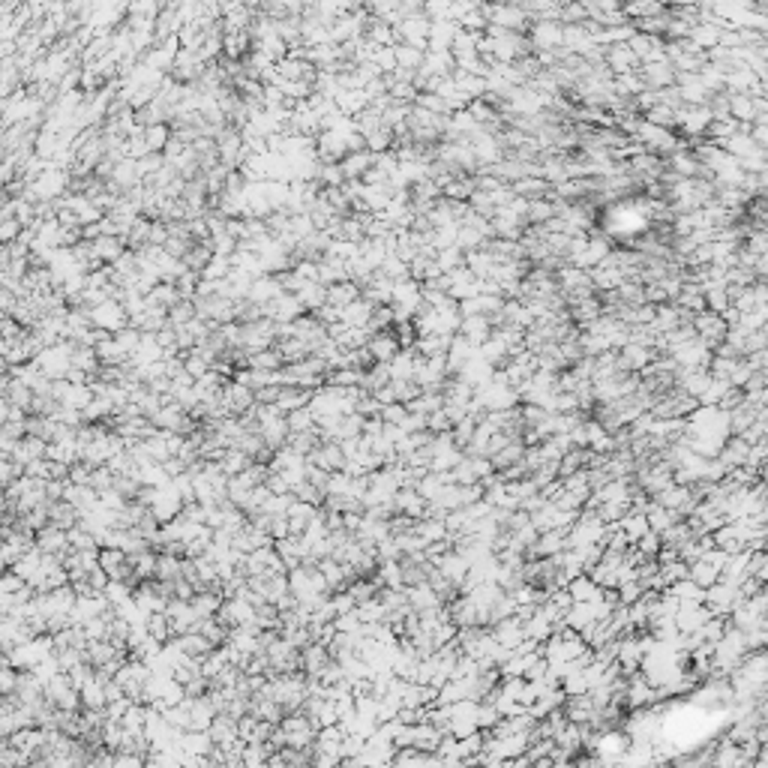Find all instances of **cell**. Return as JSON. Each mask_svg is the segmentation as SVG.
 <instances>
[{
  "label": "cell",
  "mask_w": 768,
  "mask_h": 768,
  "mask_svg": "<svg viewBox=\"0 0 768 768\" xmlns=\"http://www.w3.org/2000/svg\"><path fill=\"white\" fill-rule=\"evenodd\" d=\"M633 547L642 552V559H654V555H657V549L664 547V543H660V535H657V531H652V528H648L645 535H642L640 540L633 543Z\"/></svg>",
  "instance_id": "24"
},
{
  "label": "cell",
  "mask_w": 768,
  "mask_h": 768,
  "mask_svg": "<svg viewBox=\"0 0 768 768\" xmlns=\"http://www.w3.org/2000/svg\"><path fill=\"white\" fill-rule=\"evenodd\" d=\"M640 78L648 90H664V87H672L676 85V66L669 61H648V63H640Z\"/></svg>",
  "instance_id": "3"
},
{
  "label": "cell",
  "mask_w": 768,
  "mask_h": 768,
  "mask_svg": "<svg viewBox=\"0 0 768 768\" xmlns=\"http://www.w3.org/2000/svg\"><path fill=\"white\" fill-rule=\"evenodd\" d=\"M360 298V286L354 279H342V282H334V286H327V303L330 306H348L351 300H358Z\"/></svg>",
  "instance_id": "10"
},
{
  "label": "cell",
  "mask_w": 768,
  "mask_h": 768,
  "mask_svg": "<svg viewBox=\"0 0 768 768\" xmlns=\"http://www.w3.org/2000/svg\"><path fill=\"white\" fill-rule=\"evenodd\" d=\"M181 567H183V559L181 555H171V552H159L157 555V580H165V583H174L181 576Z\"/></svg>",
  "instance_id": "14"
},
{
  "label": "cell",
  "mask_w": 768,
  "mask_h": 768,
  "mask_svg": "<svg viewBox=\"0 0 768 768\" xmlns=\"http://www.w3.org/2000/svg\"><path fill=\"white\" fill-rule=\"evenodd\" d=\"M676 109H669V105H664V102H657V105H652V109L645 111V117L642 121H648V123H654V126H676Z\"/></svg>",
  "instance_id": "22"
},
{
  "label": "cell",
  "mask_w": 768,
  "mask_h": 768,
  "mask_svg": "<svg viewBox=\"0 0 768 768\" xmlns=\"http://www.w3.org/2000/svg\"><path fill=\"white\" fill-rule=\"evenodd\" d=\"M87 315H90V324H93V327L109 330V334H117L121 327L129 324V315H126V310H123V303L114 300V298H105L102 303L90 306Z\"/></svg>",
  "instance_id": "1"
},
{
  "label": "cell",
  "mask_w": 768,
  "mask_h": 768,
  "mask_svg": "<svg viewBox=\"0 0 768 768\" xmlns=\"http://www.w3.org/2000/svg\"><path fill=\"white\" fill-rule=\"evenodd\" d=\"M49 523L57 525V528H73L78 523V511L63 499L49 501Z\"/></svg>",
  "instance_id": "11"
},
{
  "label": "cell",
  "mask_w": 768,
  "mask_h": 768,
  "mask_svg": "<svg viewBox=\"0 0 768 768\" xmlns=\"http://www.w3.org/2000/svg\"><path fill=\"white\" fill-rule=\"evenodd\" d=\"M330 607H334L336 616H342V612H351L358 604H354V597L348 592H334V597H330Z\"/></svg>",
  "instance_id": "29"
},
{
  "label": "cell",
  "mask_w": 768,
  "mask_h": 768,
  "mask_svg": "<svg viewBox=\"0 0 768 768\" xmlns=\"http://www.w3.org/2000/svg\"><path fill=\"white\" fill-rule=\"evenodd\" d=\"M528 45L537 51H549V49H561V25L559 21H537L528 33Z\"/></svg>",
  "instance_id": "5"
},
{
  "label": "cell",
  "mask_w": 768,
  "mask_h": 768,
  "mask_svg": "<svg viewBox=\"0 0 768 768\" xmlns=\"http://www.w3.org/2000/svg\"><path fill=\"white\" fill-rule=\"evenodd\" d=\"M6 403L9 406H16V408H25V411H30V403H33V391L30 387L21 382V378H13V382H9V387H6Z\"/></svg>",
  "instance_id": "18"
},
{
  "label": "cell",
  "mask_w": 768,
  "mask_h": 768,
  "mask_svg": "<svg viewBox=\"0 0 768 768\" xmlns=\"http://www.w3.org/2000/svg\"><path fill=\"white\" fill-rule=\"evenodd\" d=\"M382 423H394V427H399V423H403L406 417H408V408H406V403H387V406H382Z\"/></svg>",
  "instance_id": "26"
},
{
  "label": "cell",
  "mask_w": 768,
  "mask_h": 768,
  "mask_svg": "<svg viewBox=\"0 0 768 768\" xmlns=\"http://www.w3.org/2000/svg\"><path fill=\"white\" fill-rule=\"evenodd\" d=\"M366 348H370L375 363H387V360H394V354L399 351V342L394 336V330H378V334L370 336Z\"/></svg>",
  "instance_id": "9"
},
{
  "label": "cell",
  "mask_w": 768,
  "mask_h": 768,
  "mask_svg": "<svg viewBox=\"0 0 768 768\" xmlns=\"http://www.w3.org/2000/svg\"><path fill=\"white\" fill-rule=\"evenodd\" d=\"M672 595H676L678 600H696V604H702V597H705V588L696 585L690 576H684V580H676L672 585H666Z\"/></svg>",
  "instance_id": "19"
},
{
  "label": "cell",
  "mask_w": 768,
  "mask_h": 768,
  "mask_svg": "<svg viewBox=\"0 0 768 768\" xmlns=\"http://www.w3.org/2000/svg\"><path fill=\"white\" fill-rule=\"evenodd\" d=\"M16 684H18V669L9 664H0V696L16 693Z\"/></svg>",
  "instance_id": "27"
},
{
  "label": "cell",
  "mask_w": 768,
  "mask_h": 768,
  "mask_svg": "<svg viewBox=\"0 0 768 768\" xmlns=\"http://www.w3.org/2000/svg\"><path fill=\"white\" fill-rule=\"evenodd\" d=\"M28 583L21 580V576L13 571V573H0V592H6V595H18L21 588H25Z\"/></svg>",
  "instance_id": "28"
},
{
  "label": "cell",
  "mask_w": 768,
  "mask_h": 768,
  "mask_svg": "<svg viewBox=\"0 0 768 768\" xmlns=\"http://www.w3.org/2000/svg\"><path fill=\"white\" fill-rule=\"evenodd\" d=\"M141 135H145L147 147H150L153 153H157L159 147L169 145V138H171V135H169V126H165V123H150V126L141 129Z\"/></svg>",
  "instance_id": "23"
},
{
  "label": "cell",
  "mask_w": 768,
  "mask_h": 768,
  "mask_svg": "<svg viewBox=\"0 0 768 768\" xmlns=\"http://www.w3.org/2000/svg\"><path fill=\"white\" fill-rule=\"evenodd\" d=\"M33 540H37V549L49 552V555H57V559H63V555L69 552L66 528H57V525H51V523H45L42 528L33 531Z\"/></svg>",
  "instance_id": "4"
},
{
  "label": "cell",
  "mask_w": 768,
  "mask_h": 768,
  "mask_svg": "<svg viewBox=\"0 0 768 768\" xmlns=\"http://www.w3.org/2000/svg\"><path fill=\"white\" fill-rule=\"evenodd\" d=\"M492 322H489V315H463V322H459V336H465L471 346H480L483 339H489L492 336Z\"/></svg>",
  "instance_id": "7"
},
{
  "label": "cell",
  "mask_w": 768,
  "mask_h": 768,
  "mask_svg": "<svg viewBox=\"0 0 768 768\" xmlns=\"http://www.w3.org/2000/svg\"><path fill=\"white\" fill-rule=\"evenodd\" d=\"M66 540H69V549H99L97 535L81 523H75L73 528H66Z\"/></svg>",
  "instance_id": "17"
},
{
  "label": "cell",
  "mask_w": 768,
  "mask_h": 768,
  "mask_svg": "<svg viewBox=\"0 0 768 768\" xmlns=\"http://www.w3.org/2000/svg\"><path fill=\"white\" fill-rule=\"evenodd\" d=\"M286 427L288 432H303V429H312L315 427V417H312V411L300 406V408H291L286 411Z\"/></svg>",
  "instance_id": "20"
},
{
  "label": "cell",
  "mask_w": 768,
  "mask_h": 768,
  "mask_svg": "<svg viewBox=\"0 0 768 768\" xmlns=\"http://www.w3.org/2000/svg\"><path fill=\"white\" fill-rule=\"evenodd\" d=\"M102 595H105V600H109L111 607H121V604H126V600L133 597V585L123 583V580H109V583H105V588H102Z\"/></svg>",
  "instance_id": "21"
},
{
  "label": "cell",
  "mask_w": 768,
  "mask_h": 768,
  "mask_svg": "<svg viewBox=\"0 0 768 768\" xmlns=\"http://www.w3.org/2000/svg\"><path fill=\"white\" fill-rule=\"evenodd\" d=\"M219 403L226 406L228 415H246L252 406H255V391L252 387H246L240 382H226L222 384V391H219Z\"/></svg>",
  "instance_id": "2"
},
{
  "label": "cell",
  "mask_w": 768,
  "mask_h": 768,
  "mask_svg": "<svg viewBox=\"0 0 768 768\" xmlns=\"http://www.w3.org/2000/svg\"><path fill=\"white\" fill-rule=\"evenodd\" d=\"M183 370L193 378H202L210 370V360H205L198 351H189V354H183Z\"/></svg>",
  "instance_id": "25"
},
{
  "label": "cell",
  "mask_w": 768,
  "mask_h": 768,
  "mask_svg": "<svg viewBox=\"0 0 768 768\" xmlns=\"http://www.w3.org/2000/svg\"><path fill=\"white\" fill-rule=\"evenodd\" d=\"M394 54H396V69H408V73H417L420 63H423V51L415 49L408 42H396L394 45Z\"/></svg>",
  "instance_id": "13"
},
{
  "label": "cell",
  "mask_w": 768,
  "mask_h": 768,
  "mask_svg": "<svg viewBox=\"0 0 768 768\" xmlns=\"http://www.w3.org/2000/svg\"><path fill=\"white\" fill-rule=\"evenodd\" d=\"M255 463V459L250 456V453H243L240 447H226V456L219 459V465H222V471H226L228 477H234V475H240V471H246Z\"/></svg>",
  "instance_id": "12"
},
{
  "label": "cell",
  "mask_w": 768,
  "mask_h": 768,
  "mask_svg": "<svg viewBox=\"0 0 768 768\" xmlns=\"http://www.w3.org/2000/svg\"><path fill=\"white\" fill-rule=\"evenodd\" d=\"M145 628H147V636L150 640H157L159 645L162 642H169L171 640V621H169V616H165V612H150L147 616V621H145Z\"/></svg>",
  "instance_id": "15"
},
{
  "label": "cell",
  "mask_w": 768,
  "mask_h": 768,
  "mask_svg": "<svg viewBox=\"0 0 768 768\" xmlns=\"http://www.w3.org/2000/svg\"><path fill=\"white\" fill-rule=\"evenodd\" d=\"M207 736H210V741H214L217 748H228V744L238 738V720H234L231 714H226V712H219L214 720H210Z\"/></svg>",
  "instance_id": "8"
},
{
  "label": "cell",
  "mask_w": 768,
  "mask_h": 768,
  "mask_svg": "<svg viewBox=\"0 0 768 768\" xmlns=\"http://www.w3.org/2000/svg\"><path fill=\"white\" fill-rule=\"evenodd\" d=\"M604 63L612 69L616 75H624V73H633L636 66H640V57H636L630 51V45L628 42H616V45H607V51H604Z\"/></svg>",
  "instance_id": "6"
},
{
  "label": "cell",
  "mask_w": 768,
  "mask_h": 768,
  "mask_svg": "<svg viewBox=\"0 0 768 768\" xmlns=\"http://www.w3.org/2000/svg\"><path fill=\"white\" fill-rule=\"evenodd\" d=\"M555 6H567V4H576V0H552Z\"/></svg>",
  "instance_id": "30"
},
{
  "label": "cell",
  "mask_w": 768,
  "mask_h": 768,
  "mask_svg": "<svg viewBox=\"0 0 768 768\" xmlns=\"http://www.w3.org/2000/svg\"><path fill=\"white\" fill-rule=\"evenodd\" d=\"M688 576H690V580L700 585V588H708V585H714V583L720 580V571L708 564L705 559H696V561L688 567Z\"/></svg>",
  "instance_id": "16"
}]
</instances>
